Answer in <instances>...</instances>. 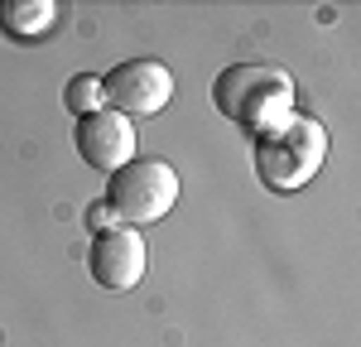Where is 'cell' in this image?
Here are the masks:
<instances>
[{
  "mask_svg": "<svg viewBox=\"0 0 361 347\" xmlns=\"http://www.w3.org/2000/svg\"><path fill=\"white\" fill-rule=\"evenodd\" d=\"M63 102H68V111L78 116H92V111H102L106 106V97H102V78H92V73H78L73 83L63 87Z\"/></svg>",
  "mask_w": 361,
  "mask_h": 347,
  "instance_id": "ba28073f",
  "label": "cell"
},
{
  "mask_svg": "<svg viewBox=\"0 0 361 347\" xmlns=\"http://www.w3.org/2000/svg\"><path fill=\"white\" fill-rule=\"evenodd\" d=\"M73 140H78V154H82L97 174H116V169H126V164L135 159V126H130V116L111 111V106L82 116Z\"/></svg>",
  "mask_w": 361,
  "mask_h": 347,
  "instance_id": "8992f818",
  "label": "cell"
},
{
  "mask_svg": "<svg viewBox=\"0 0 361 347\" xmlns=\"http://www.w3.org/2000/svg\"><path fill=\"white\" fill-rule=\"evenodd\" d=\"M178 202V174L164 159H130L126 169L106 178V212L121 217V227L159 222Z\"/></svg>",
  "mask_w": 361,
  "mask_h": 347,
  "instance_id": "3957f363",
  "label": "cell"
},
{
  "mask_svg": "<svg viewBox=\"0 0 361 347\" xmlns=\"http://www.w3.org/2000/svg\"><path fill=\"white\" fill-rule=\"evenodd\" d=\"M323 154H328V130L313 116H284L279 126L255 135V174L275 193H299L323 169Z\"/></svg>",
  "mask_w": 361,
  "mask_h": 347,
  "instance_id": "7a4b0ae2",
  "label": "cell"
},
{
  "mask_svg": "<svg viewBox=\"0 0 361 347\" xmlns=\"http://www.w3.org/2000/svg\"><path fill=\"white\" fill-rule=\"evenodd\" d=\"M58 20L54 0H0V29L15 39H39Z\"/></svg>",
  "mask_w": 361,
  "mask_h": 347,
  "instance_id": "52a82bcc",
  "label": "cell"
},
{
  "mask_svg": "<svg viewBox=\"0 0 361 347\" xmlns=\"http://www.w3.org/2000/svg\"><path fill=\"white\" fill-rule=\"evenodd\" d=\"M212 102L246 135H260V130H270V126H279L289 116L294 78L284 68H270V63H231L212 83Z\"/></svg>",
  "mask_w": 361,
  "mask_h": 347,
  "instance_id": "6da1fadb",
  "label": "cell"
},
{
  "mask_svg": "<svg viewBox=\"0 0 361 347\" xmlns=\"http://www.w3.org/2000/svg\"><path fill=\"white\" fill-rule=\"evenodd\" d=\"M145 265H149V251L140 241L135 227H102L92 236V251H87V270L102 289H135L145 280Z\"/></svg>",
  "mask_w": 361,
  "mask_h": 347,
  "instance_id": "5b68a950",
  "label": "cell"
},
{
  "mask_svg": "<svg viewBox=\"0 0 361 347\" xmlns=\"http://www.w3.org/2000/svg\"><path fill=\"white\" fill-rule=\"evenodd\" d=\"M102 97L121 116H154L173 97V73L159 58H130V63H116L102 78Z\"/></svg>",
  "mask_w": 361,
  "mask_h": 347,
  "instance_id": "277c9868",
  "label": "cell"
}]
</instances>
